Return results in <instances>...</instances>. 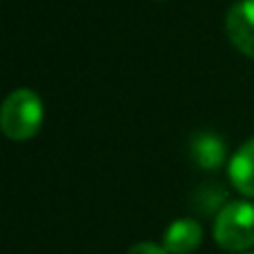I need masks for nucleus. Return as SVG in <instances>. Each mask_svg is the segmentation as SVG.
<instances>
[{
  "instance_id": "nucleus-1",
  "label": "nucleus",
  "mask_w": 254,
  "mask_h": 254,
  "mask_svg": "<svg viewBox=\"0 0 254 254\" xmlns=\"http://www.w3.org/2000/svg\"><path fill=\"white\" fill-rule=\"evenodd\" d=\"M2 131L11 140H27L38 134L43 125V103L31 89H16L2 103L0 112Z\"/></svg>"
},
{
  "instance_id": "nucleus-2",
  "label": "nucleus",
  "mask_w": 254,
  "mask_h": 254,
  "mask_svg": "<svg viewBox=\"0 0 254 254\" xmlns=\"http://www.w3.org/2000/svg\"><path fill=\"white\" fill-rule=\"evenodd\" d=\"M214 239L223 250L243 252L254 246V203L232 201L223 205L214 221Z\"/></svg>"
},
{
  "instance_id": "nucleus-3",
  "label": "nucleus",
  "mask_w": 254,
  "mask_h": 254,
  "mask_svg": "<svg viewBox=\"0 0 254 254\" xmlns=\"http://www.w3.org/2000/svg\"><path fill=\"white\" fill-rule=\"evenodd\" d=\"M225 31L239 52L254 58V0H241L230 7Z\"/></svg>"
},
{
  "instance_id": "nucleus-4",
  "label": "nucleus",
  "mask_w": 254,
  "mask_h": 254,
  "mask_svg": "<svg viewBox=\"0 0 254 254\" xmlns=\"http://www.w3.org/2000/svg\"><path fill=\"white\" fill-rule=\"evenodd\" d=\"M203 230L194 219H179L167 228L163 248L167 254H192L201 246Z\"/></svg>"
},
{
  "instance_id": "nucleus-5",
  "label": "nucleus",
  "mask_w": 254,
  "mask_h": 254,
  "mask_svg": "<svg viewBox=\"0 0 254 254\" xmlns=\"http://www.w3.org/2000/svg\"><path fill=\"white\" fill-rule=\"evenodd\" d=\"M190 156L203 170H216L225 161V143L221 140V136L203 131L190 140Z\"/></svg>"
},
{
  "instance_id": "nucleus-6",
  "label": "nucleus",
  "mask_w": 254,
  "mask_h": 254,
  "mask_svg": "<svg viewBox=\"0 0 254 254\" xmlns=\"http://www.w3.org/2000/svg\"><path fill=\"white\" fill-rule=\"evenodd\" d=\"M232 185L246 196H254V138H250L232 156L228 167Z\"/></svg>"
},
{
  "instance_id": "nucleus-7",
  "label": "nucleus",
  "mask_w": 254,
  "mask_h": 254,
  "mask_svg": "<svg viewBox=\"0 0 254 254\" xmlns=\"http://www.w3.org/2000/svg\"><path fill=\"white\" fill-rule=\"evenodd\" d=\"M127 254H167V252H165V248L156 246V243H138Z\"/></svg>"
},
{
  "instance_id": "nucleus-8",
  "label": "nucleus",
  "mask_w": 254,
  "mask_h": 254,
  "mask_svg": "<svg viewBox=\"0 0 254 254\" xmlns=\"http://www.w3.org/2000/svg\"><path fill=\"white\" fill-rule=\"evenodd\" d=\"M248 254H254V252H248Z\"/></svg>"
}]
</instances>
